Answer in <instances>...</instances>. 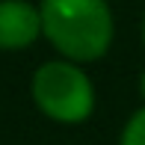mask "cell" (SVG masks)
Returning a JSON list of instances; mask_svg holds the SVG:
<instances>
[{
	"instance_id": "6da1fadb",
	"label": "cell",
	"mask_w": 145,
	"mask_h": 145,
	"mask_svg": "<svg viewBox=\"0 0 145 145\" xmlns=\"http://www.w3.org/2000/svg\"><path fill=\"white\" fill-rule=\"evenodd\" d=\"M42 33L68 59L89 62L110 48L113 15L107 0H42Z\"/></svg>"
},
{
	"instance_id": "7a4b0ae2",
	"label": "cell",
	"mask_w": 145,
	"mask_h": 145,
	"mask_svg": "<svg viewBox=\"0 0 145 145\" xmlns=\"http://www.w3.org/2000/svg\"><path fill=\"white\" fill-rule=\"evenodd\" d=\"M33 95L42 113L56 121H83L95 104L92 83L71 62L42 65L33 77Z\"/></svg>"
},
{
	"instance_id": "3957f363",
	"label": "cell",
	"mask_w": 145,
	"mask_h": 145,
	"mask_svg": "<svg viewBox=\"0 0 145 145\" xmlns=\"http://www.w3.org/2000/svg\"><path fill=\"white\" fill-rule=\"evenodd\" d=\"M42 33V12L21 0H3L0 3V48L15 50L27 48Z\"/></svg>"
},
{
	"instance_id": "277c9868",
	"label": "cell",
	"mask_w": 145,
	"mask_h": 145,
	"mask_svg": "<svg viewBox=\"0 0 145 145\" xmlns=\"http://www.w3.org/2000/svg\"><path fill=\"white\" fill-rule=\"evenodd\" d=\"M121 145H145V110H139L127 121V127L121 133Z\"/></svg>"
},
{
	"instance_id": "5b68a950",
	"label": "cell",
	"mask_w": 145,
	"mask_h": 145,
	"mask_svg": "<svg viewBox=\"0 0 145 145\" xmlns=\"http://www.w3.org/2000/svg\"><path fill=\"white\" fill-rule=\"evenodd\" d=\"M139 89H142V95H145V74H142V80H139Z\"/></svg>"
},
{
	"instance_id": "8992f818",
	"label": "cell",
	"mask_w": 145,
	"mask_h": 145,
	"mask_svg": "<svg viewBox=\"0 0 145 145\" xmlns=\"http://www.w3.org/2000/svg\"><path fill=\"white\" fill-rule=\"evenodd\" d=\"M142 33H145V27H142Z\"/></svg>"
}]
</instances>
